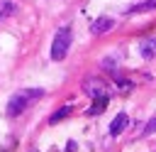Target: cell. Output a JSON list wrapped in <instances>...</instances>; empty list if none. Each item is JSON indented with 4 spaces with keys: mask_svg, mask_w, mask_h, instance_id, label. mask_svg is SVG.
Listing matches in <instances>:
<instances>
[{
    "mask_svg": "<svg viewBox=\"0 0 156 152\" xmlns=\"http://www.w3.org/2000/svg\"><path fill=\"white\" fill-rule=\"evenodd\" d=\"M44 96V91L41 88H24V91H17L15 96H10V101H7V115L10 118H17V115H22L34 101H39Z\"/></svg>",
    "mask_w": 156,
    "mask_h": 152,
    "instance_id": "obj_1",
    "label": "cell"
},
{
    "mask_svg": "<svg viewBox=\"0 0 156 152\" xmlns=\"http://www.w3.org/2000/svg\"><path fill=\"white\" fill-rule=\"evenodd\" d=\"M68 47H71V29H68V27H61V29L56 32V37H54V44H51V59H54V61L66 59Z\"/></svg>",
    "mask_w": 156,
    "mask_h": 152,
    "instance_id": "obj_2",
    "label": "cell"
},
{
    "mask_svg": "<svg viewBox=\"0 0 156 152\" xmlns=\"http://www.w3.org/2000/svg\"><path fill=\"white\" fill-rule=\"evenodd\" d=\"M83 88H85V93L93 96V98H98V96H107V86H105L102 81H98V78H88V81L83 83Z\"/></svg>",
    "mask_w": 156,
    "mask_h": 152,
    "instance_id": "obj_3",
    "label": "cell"
},
{
    "mask_svg": "<svg viewBox=\"0 0 156 152\" xmlns=\"http://www.w3.org/2000/svg\"><path fill=\"white\" fill-rule=\"evenodd\" d=\"M112 27H115V20H112V17H98V20L93 22L90 32H93V34H102V32H107V29H112Z\"/></svg>",
    "mask_w": 156,
    "mask_h": 152,
    "instance_id": "obj_4",
    "label": "cell"
},
{
    "mask_svg": "<svg viewBox=\"0 0 156 152\" xmlns=\"http://www.w3.org/2000/svg\"><path fill=\"white\" fill-rule=\"evenodd\" d=\"M139 51H141V56H144V59H154V56H156V37L144 39V42L139 44Z\"/></svg>",
    "mask_w": 156,
    "mask_h": 152,
    "instance_id": "obj_5",
    "label": "cell"
},
{
    "mask_svg": "<svg viewBox=\"0 0 156 152\" xmlns=\"http://www.w3.org/2000/svg\"><path fill=\"white\" fill-rule=\"evenodd\" d=\"M127 123H129V118H127V113H119L115 120H112V125H110V135H119L124 127H127Z\"/></svg>",
    "mask_w": 156,
    "mask_h": 152,
    "instance_id": "obj_6",
    "label": "cell"
},
{
    "mask_svg": "<svg viewBox=\"0 0 156 152\" xmlns=\"http://www.w3.org/2000/svg\"><path fill=\"white\" fill-rule=\"evenodd\" d=\"M105 108H107V96H98V98L93 101V105H90L88 113H90V115H100Z\"/></svg>",
    "mask_w": 156,
    "mask_h": 152,
    "instance_id": "obj_7",
    "label": "cell"
},
{
    "mask_svg": "<svg viewBox=\"0 0 156 152\" xmlns=\"http://www.w3.org/2000/svg\"><path fill=\"white\" fill-rule=\"evenodd\" d=\"M156 7V0H146V2H139L134 7H129V15H139V12H149Z\"/></svg>",
    "mask_w": 156,
    "mask_h": 152,
    "instance_id": "obj_8",
    "label": "cell"
},
{
    "mask_svg": "<svg viewBox=\"0 0 156 152\" xmlns=\"http://www.w3.org/2000/svg\"><path fill=\"white\" fill-rule=\"evenodd\" d=\"M12 12H15V2H10V0H0V20L10 17Z\"/></svg>",
    "mask_w": 156,
    "mask_h": 152,
    "instance_id": "obj_9",
    "label": "cell"
},
{
    "mask_svg": "<svg viewBox=\"0 0 156 152\" xmlns=\"http://www.w3.org/2000/svg\"><path fill=\"white\" fill-rule=\"evenodd\" d=\"M68 113H71V105H63V108H58V110H56V113L49 118V123H58V120H63Z\"/></svg>",
    "mask_w": 156,
    "mask_h": 152,
    "instance_id": "obj_10",
    "label": "cell"
},
{
    "mask_svg": "<svg viewBox=\"0 0 156 152\" xmlns=\"http://www.w3.org/2000/svg\"><path fill=\"white\" fill-rule=\"evenodd\" d=\"M144 130H146V132H156V118H154V120H149Z\"/></svg>",
    "mask_w": 156,
    "mask_h": 152,
    "instance_id": "obj_11",
    "label": "cell"
}]
</instances>
